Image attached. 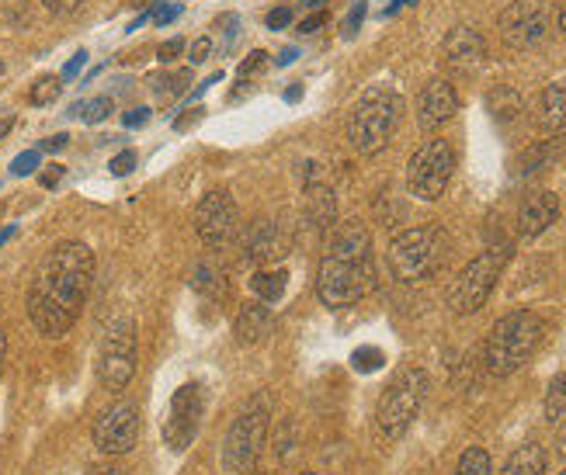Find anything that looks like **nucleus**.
<instances>
[{"instance_id": "f257e3e1", "label": "nucleus", "mask_w": 566, "mask_h": 475, "mask_svg": "<svg viewBox=\"0 0 566 475\" xmlns=\"http://www.w3.org/2000/svg\"><path fill=\"white\" fill-rule=\"evenodd\" d=\"M91 282H94V254L87 243L66 240L49 250L29 285V298H24L35 330L49 340L66 337L84 313Z\"/></svg>"}, {"instance_id": "f03ea898", "label": "nucleus", "mask_w": 566, "mask_h": 475, "mask_svg": "<svg viewBox=\"0 0 566 475\" xmlns=\"http://www.w3.org/2000/svg\"><path fill=\"white\" fill-rule=\"evenodd\" d=\"M379 285L373 264V236L361 222H344L331 236L327 257L316 267V295L331 309H348Z\"/></svg>"}, {"instance_id": "7ed1b4c3", "label": "nucleus", "mask_w": 566, "mask_h": 475, "mask_svg": "<svg viewBox=\"0 0 566 475\" xmlns=\"http://www.w3.org/2000/svg\"><path fill=\"white\" fill-rule=\"evenodd\" d=\"M543 334H546V323L538 313L532 309H518V313H507L494 323V330L486 337V347H483V365L490 374H504L518 371L535 351L538 344H543Z\"/></svg>"}, {"instance_id": "20e7f679", "label": "nucleus", "mask_w": 566, "mask_h": 475, "mask_svg": "<svg viewBox=\"0 0 566 475\" xmlns=\"http://www.w3.org/2000/svg\"><path fill=\"white\" fill-rule=\"evenodd\" d=\"M449 261V236L441 226H413L389 243V271L403 285L428 282Z\"/></svg>"}, {"instance_id": "39448f33", "label": "nucleus", "mask_w": 566, "mask_h": 475, "mask_svg": "<svg viewBox=\"0 0 566 475\" xmlns=\"http://www.w3.org/2000/svg\"><path fill=\"white\" fill-rule=\"evenodd\" d=\"M403 118V102L392 91H373L365 94L352 112L348 122V142L358 149L361 157H376L379 149L389 146L392 133Z\"/></svg>"}, {"instance_id": "423d86ee", "label": "nucleus", "mask_w": 566, "mask_h": 475, "mask_svg": "<svg viewBox=\"0 0 566 475\" xmlns=\"http://www.w3.org/2000/svg\"><path fill=\"white\" fill-rule=\"evenodd\" d=\"M268 413H272V399L258 395L230 423L227 441H223V468L230 475H248L261 462L264 444H268V423H272Z\"/></svg>"}, {"instance_id": "0eeeda50", "label": "nucleus", "mask_w": 566, "mask_h": 475, "mask_svg": "<svg viewBox=\"0 0 566 475\" xmlns=\"http://www.w3.org/2000/svg\"><path fill=\"white\" fill-rule=\"evenodd\" d=\"M511 261V246H486L470 264L459 271V278L449 288V306L455 316H473L486 306L490 292L497 288V278Z\"/></svg>"}, {"instance_id": "6e6552de", "label": "nucleus", "mask_w": 566, "mask_h": 475, "mask_svg": "<svg viewBox=\"0 0 566 475\" xmlns=\"http://www.w3.org/2000/svg\"><path fill=\"white\" fill-rule=\"evenodd\" d=\"M424 395H428V371L403 368L397 379L386 386V392L379 395V410H376L379 431L389 441L403 437L410 431V423L417 420V413H421Z\"/></svg>"}, {"instance_id": "1a4fd4ad", "label": "nucleus", "mask_w": 566, "mask_h": 475, "mask_svg": "<svg viewBox=\"0 0 566 475\" xmlns=\"http://www.w3.org/2000/svg\"><path fill=\"white\" fill-rule=\"evenodd\" d=\"M455 170V149L449 139H428L407 163V188L421 202H438Z\"/></svg>"}, {"instance_id": "9d476101", "label": "nucleus", "mask_w": 566, "mask_h": 475, "mask_svg": "<svg viewBox=\"0 0 566 475\" xmlns=\"http://www.w3.org/2000/svg\"><path fill=\"white\" fill-rule=\"evenodd\" d=\"M136 374V323L115 319L102 337L97 351V382L108 392H122Z\"/></svg>"}, {"instance_id": "9b49d317", "label": "nucleus", "mask_w": 566, "mask_h": 475, "mask_svg": "<svg viewBox=\"0 0 566 475\" xmlns=\"http://www.w3.org/2000/svg\"><path fill=\"white\" fill-rule=\"evenodd\" d=\"M501 39L507 49H535L553 24L549 0H514L501 11Z\"/></svg>"}, {"instance_id": "f8f14e48", "label": "nucleus", "mask_w": 566, "mask_h": 475, "mask_svg": "<svg viewBox=\"0 0 566 475\" xmlns=\"http://www.w3.org/2000/svg\"><path fill=\"white\" fill-rule=\"evenodd\" d=\"M195 233L209 250H223L240 236V209L230 191L216 188L195 205Z\"/></svg>"}, {"instance_id": "ddd939ff", "label": "nucleus", "mask_w": 566, "mask_h": 475, "mask_svg": "<svg viewBox=\"0 0 566 475\" xmlns=\"http://www.w3.org/2000/svg\"><path fill=\"white\" fill-rule=\"evenodd\" d=\"M139 441V407L129 399L112 403L94 423V447L108 458L129 455Z\"/></svg>"}, {"instance_id": "4468645a", "label": "nucleus", "mask_w": 566, "mask_h": 475, "mask_svg": "<svg viewBox=\"0 0 566 475\" xmlns=\"http://www.w3.org/2000/svg\"><path fill=\"white\" fill-rule=\"evenodd\" d=\"M206 416V389L199 382H185L175 399H170V410L164 420V441L175 447V452H185V447L195 441Z\"/></svg>"}, {"instance_id": "2eb2a0df", "label": "nucleus", "mask_w": 566, "mask_h": 475, "mask_svg": "<svg viewBox=\"0 0 566 475\" xmlns=\"http://www.w3.org/2000/svg\"><path fill=\"white\" fill-rule=\"evenodd\" d=\"M455 112H459V91L446 77L428 81L424 91H421V97H417V125H421L424 133H434Z\"/></svg>"}, {"instance_id": "dca6fc26", "label": "nucleus", "mask_w": 566, "mask_h": 475, "mask_svg": "<svg viewBox=\"0 0 566 475\" xmlns=\"http://www.w3.org/2000/svg\"><path fill=\"white\" fill-rule=\"evenodd\" d=\"M441 56H446V63L459 73H473L483 56H486V42L476 29H465V24H459V29H452L446 35V45H441Z\"/></svg>"}, {"instance_id": "f3484780", "label": "nucleus", "mask_w": 566, "mask_h": 475, "mask_svg": "<svg viewBox=\"0 0 566 475\" xmlns=\"http://www.w3.org/2000/svg\"><path fill=\"white\" fill-rule=\"evenodd\" d=\"M303 181H306V222L313 230H331L334 226V215H337V205H334V191L327 188V181L319 178L316 163H306L303 170Z\"/></svg>"}, {"instance_id": "a211bd4d", "label": "nucleus", "mask_w": 566, "mask_h": 475, "mask_svg": "<svg viewBox=\"0 0 566 475\" xmlns=\"http://www.w3.org/2000/svg\"><path fill=\"white\" fill-rule=\"evenodd\" d=\"M556 219H559V198L553 191H535L518 209V233L538 236V233H546Z\"/></svg>"}, {"instance_id": "6ab92c4d", "label": "nucleus", "mask_w": 566, "mask_h": 475, "mask_svg": "<svg viewBox=\"0 0 566 475\" xmlns=\"http://www.w3.org/2000/svg\"><path fill=\"white\" fill-rule=\"evenodd\" d=\"M285 254V236L279 233L275 222H254V226L243 233V261L248 264H268Z\"/></svg>"}, {"instance_id": "aec40b11", "label": "nucleus", "mask_w": 566, "mask_h": 475, "mask_svg": "<svg viewBox=\"0 0 566 475\" xmlns=\"http://www.w3.org/2000/svg\"><path fill=\"white\" fill-rule=\"evenodd\" d=\"M268 330H272V313H268L264 303L243 306L240 316H237V323H233V337H237V344H243V347H251V344L264 340Z\"/></svg>"}, {"instance_id": "412c9836", "label": "nucleus", "mask_w": 566, "mask_h": 475, "mask_svg": "<svg viewBox=\"0 0 566 475\" xmlns=\"http://www.w3.org/2000/svg\"><path fill=\"white\" fill-rule=\"evenodd\" d=\"M191 288L199 292L206 303H212V306H219L227 298V271L219 267L212 257H206V261H199L195 264V274H191Z\"/></svg>"}, {"instance_id": "4be33fe9", "label": "nucleus", "mask_w": 566, "mask_h": 475, "mask_svg": "<svg viewBox=\"0 0 566 475\" xmlns=\"http://www.w3.org/2000/svg\"><path fill=\"white\" fill-rule=\"evenodd\" d=\"M538 125L546 133H559L566 125V84H549L538 102Z\"/></svg>"}, {"instance_id": "5701e85b", "label": "nucleus", "mask_w": 566, "mask_h": 475, "mask_svg": "<svg viewBox=\"0 0 566 475\" xmlns=\"http://www.w3.org/2000/svg\"><path fill=\"white\" fill-rule=\"evenodd\" d=\"M501 475H546V447L543 444H522L518 452H514Z\"/></svg>"}, {"instance_id": "b1692460", "label": "nucleus", "mask_w": 566, "mask_h": 475, "mask_svg": "<svg viewBox=\"0 0 566 475\" xmlns=\"http://www.w3.org/2000/svg\"><path fill=\"white\" fill-rule=\"evenodd\" d=\"M486 108H490V115H494L501 125H507V122H514V118H522L525 102H522V94L514 91V87H497V91H490Z\"/></svg>"}, {"instance_id": "393cba45", "label": "nucleus", "mask_w": 566, "mask_h": 475, "mask_svg": "<svg viewBox=\"0 0 566 475\" xmlns=\"http://www.w3.org/2000/svg\"><path fill=\"white\" fill-rule=\"evenodd\" d=\"M188 84H191L188 70H181V73H154V77H150V91H154V97L160 105H170V102H178V97H185Z\"/></svg>"}, {"instance_id": "a878e982", "label": "nucleus", "mask_w": 566, "mask_h": 475, "mask_svg": "<svg viewBox=\"0 0 566 475\" xmlns=\"http://www.w3.org/2000/svg\"><path fill=\"white\" fill-rule=\"evenodd\" d=\"M285 285H289V274L282 267H275V271H258L254 274V292H258V298H261L264 306L279 303V298L285 295Z\"/></svg>"}, {"instance_id": "bb28decb", "label": "nucleus", "mask_w": 566, "mask_h": 475, "mask_svg": "<svg viewBox=\"0 0 566 475\" xmlns=\"http://www.w3.org/2000/svg\"><path fill=\"white\" fill-rule=\"evenodd\" d=\"M455 475H494V462L483 452V447H465Z\"/></svg>"}, {"instance_id": "cd10ccee", "label": "nucleus", "mask_w": 566, "mask_h": 475, "mask_svg": "<svg viewBox=\"0 0 566 475\" xmlns=\"http://www.w3.org/2000/svg\"><path fill=\"white\" fill-rule=\"evenodd\" d=\"M566 416V371H559L546 389V420H563Z\"/></svg>"}, {"instance_id": "c85d7f7f", "label": "nucleus", "mask_w": 566, "mask_h": 475, "mask_svg": "<svg viewBox=\"0 0 566 475\" xmlns=\"http://www.w3.org/2000/svg\"><path fill=\"white\" fill-rule=\"evenodd\" d=\"M112 97H94V102H84V105H73L70 115H81L87 125H97V122H105L112 115Z\"/></svg>"}, {"instance_id": "c756f323", "label": "nucleus", "mask_w": 566, "mask_h": 475, "mask_svg": "<svg viewBox=\"0 0 566 475\" xmlns=\"http://www.w3.org/2000/svg\"><path fill=\"white\" fill-rule=\"evenodd\" d=\"M63 94V77H42L32 87V105H53Z\"/></svg>"}, {"instance_id": "7c9ffc66", "label": "nucleus", "mask_w": 566, "mask_h": 475, "mask_svg": "<svg viewBox=\"0 0 566 475\" xmlns=\"http://www.w3.org/2000/svg\"><path fill=\"white\" fill-rule=\"evenodd\" d=\"M382 361H386V355L379 351V347H358V351L352 355V365L358 368V371H379L382 368Z\"/></svg>"}, {"instance_id": "2f4dec72", "label": "nucleus", "mask_w": 566, "mask_h": 475, "mask_svg": "<svg viewBox=\"0 0 566 475\" xmlns=\"http://www.w3.org/2000/svg\"><path fill=\"white\" fill-rule=\"evenodd\" d=\"M39 149H24L21 157H14V163H11V173L14 178H29V173H35V167H39Z\"/></svg>"}, {"instance_id": "473e14b6", "label": "nucleus", "mask_w": 566, "mask_h": 475, "mask_svg": "<svg viewBox=\"0 0 566 475\" xmlns=\"http://www.w3.org/2000/svg\"><path fill=\"white\" fill-rule=\"evenodd\" d=\"M87 0H42V8L49 11V14H56V18H63V14H73L77 8H84Z\"/></svg>"}, {"instance_id": "72a5a7b5", "label": "nucleus", "mask_w": 566, "mask_h": 475, "mask_svg": "<svg viewBox=\"0 0 566 475\" xmlns=\"http://www.w3.org/2000/svg\"><path fill=\"white\" fill-rule=\"evenodd\" d=\"M365 11H368V8H365V0H355V8L348 11V18H344V35H348V39H352V35L358 32V29H361V21H365Z\"/></svg>"}, {"instance_id": "f704fd0d", "label": "nucleus", "mask_w": 566, "mask_h": 475, "mask_svg": "<svg viewBox=\"0 0 566 475\" xmlns=\"http://www.w3.org/2000/svg\"><path fill=\"white\" fill-rule=\"evenodd\" d=\"M181 53H185V39H167V42L157 49V60H160V63H175Z\"/></svg>"}, {"instance_id": "c9c22d12", "label": "nucleus", "mask_w": 566, "mask_h": 475, "mask_svg": "<svg viewBox=\"0 0 566 475\" xmlns=\"http://www.w3.org/2000/svg\"><path fill=\"white\" fill-rule=\"evenodd\" d=\"M108 167H112L115 178H126V173H133V167H136V154H133V149H126V154H118Z\"/></svg>"}, {"instance_id": "e433bc0d", "label": "nucleus", "mask_w": 566, "mask_h": 475, "mask_svg": "<svg viewBox=\"0 0 566 475\" xmlns=\"http://www.w3.org/2000/svg\"><path fill=\"white\" fill-rule=\"evenodd\" d=\"M209 53H212V39H199V42H191V49H188V60H191V66L206 63V60H209Z\"/></svg>"}, {"instance_id": "4c0bfd02", "label": "nucleus", "mask_w": 566, "mask_h": 475, "mask_svg": "<svg viewBox=\"0 0 566 475\" xmlns=\"http://www.w3.org/2000/svg\"><path fill=\"white\" fill-rule=\"evenodd\" d=\"M264 60H268V56H264V53H261V49H258V53H251L248 60H243V63H240V70H237V77H240V81H248V77H251V73H258V70L264 66Z\"/></svg>"}, {"instance_id": "58836bf2", "label": "nucleus", "mask_w": 566, "mask_h": 475, "mask_svg": "<svg viewBox=\"0 0 566 475\" xmlns=\"http://www.w3.org/2000/svg\"><path fill=\"white\" fill-rule=\"evenodd\" d=\"M264 24H268V29H289V24H292V11L289 8H275V11H268V18H264Z\"/></svg>"}, {"instance_id": "ea45409f", "label": "nucleus", "mask_w": 566, "mask_h": 475, "mask_svg": "<svg viewBox=\"0 0 566 475\" xmlns=\"http://www.w3.org/2000/svg\"><path fill=\"white\" fill-rule=\"evenodd\" d=\"M327 24V14L324 11H316V14H310V18H303L300 21V35H313V32H319Z\"/></svg>"}, {"instance_id": "a19ab883", "label": "nucleus", "mask_w": 566, "mask_h": 475, "mask_svg": "<svg viewBox=\"0 0 566 475\" xmlns=\"http://www.w3.org/2000/svg\"><path fill=\"white\" fill-rule=\"evenodd\" d=\"M146 122H150V112L146 108H133V112H126V118H122L126 129H139V125H146Z\"/></svg>"}, {"instance_id": "79ce46f5", "label": "nucleus", "mask_w": 566, "mask_h": 475, "mask_svg": "<svg viewBox=\"0 0 566 475\" xmlns=\"http://www.w3.org/2000/svg\"><path fill=\"white\" fill-rule=\"evenodd\" d=\"M84 63H87V53H77V56H73L66 66H63V73H60V77L63 81H73V77H77V73L84 70Z\"/></svg>"}, {"instance_id": "37998d69", "label": "nucleus", "mask_w": 566, "mask_h": 475, "mask_svg": "<svg viewBox=\"0 0 566 475\" xmlns=\"http://www.w3.org/2000/svg\"><path fill=\"white\" fill-rule=\"evenodd\" d=\"M181 14V4H167V8H160V11H154V21H157V29H164V24H170Z\"/></svg>"}, {"instance_id": "c03bdc74", "label": "nucleus", "mask_w": 566, "mask_h": 475, "mask_svg": "<svg viewBox=\"0 0 566 475\" xmlns=\"http://www.w3.org/2000/svg\"><path fill=\"white\" fill-rule=\"evenodd\" d=\"M87 475H129V472L122 465H115V462H102V465H91Z\"/></svg>"}, {"instance_id": "a18cd8bd", "label": "nucleus", "mask_w": 566, "mask_h": 475, "mask_svg": "<svg viewBox=\"0 0 566 475\" xmlns=\"http://www.w3.org/2000/svg\"><path fill=\"white\" fill-rule=\"evenodd\" d=\"M216 24L227 32V42H233V35H237V29H240V18H237V14H223Z\"/></svg>"}, {"instance_id": "49530a36", "label": "nucleus", "mask_w": 566, "mask_h": 475, "mask_svg": "<svg viewBox=\"0 0 566 475\" xmlns=\"http://www.w3.org/2000/svg\"><path fill=\"white\" fill-rule=\"evenodd\" d=\"M66 139H70V136H63V133H60V136H49V139L42 142V149H45V154H60V149L66 146Z\"/></svg>"}, {"instance_id": "de8ad7c7", "label": "nucleus", "mask_w": 566, "mask_h": 475, "mask_svg": "<svg viewBox=\"0 0 566 475\" xmlns=\"http://www.w3.org/2000/svg\"><path fill=\"white\" fill-rule=\"evenodd\" d=\"M14 129V112H0V139Z\"/></svg>"}, {"instance_id": "09e8293b", "label": "nucleus", "mask_w": 566, "mask_h": 475, "mask_svg": "<svg viewBox=\"0 0 566 475\" xmlns=\"http://www.w3.org/2000/svg\"><path fill=\"white\" fill-rule=\"evenodd\" d=\"M63 178V167H53V170H49V173H42V188H53L56 181Z\"/></svg>"}, {"instance_id": "8fccbe9b", "label": "nucleus", "mask_w": 566, "mask_h": 475, "mask_svg": "<svg viewBox=\"0 0 566 475\" xmlns=\"http://www.w3.org/2000/svg\"><path fill=\"white\" fill-rule=\"evenodd\" d=\"M410 4H417V0H392V4H389L382 14H386V18H392V14H397L400 8H410Z\"/></svg>"}, {"instance_id": "3c124183", "label": "nucleus", "mask_w": 566, "mask_h": 475, "mask_svg": "<svg viewBox=\"0 0 566 475\" xmlns=\"http://www.w3.org/2000/svg\"><path fill=\"white\" fill-rule=\"evenodd\" d=\"M292 60H300V53H295V49H282V53H279V66H289Z\"/></svg>"}, {"instance_id": "603ef678", "label": "nucleus", "mask_w": 566, "mask_h": 475, "mask_svg": "<svg viewBox=\"0 0 566 475\" xmlns=\"http://www.w3.org/2000/svg\"><path fill=\"white\" fill-rule=\"evenodd\" d=\"M4 361H8V334L0 330V371H4Z\"/></svg>"}, {"instance_id": "864d4df0", "label": "nucleus", "mask_w": 566, "mask_h": 475, "mask_svg": "<svg viewBox=\"0 0 566 475\" xmlns=\"http://www.w3.org/2000/svg\"><path fill=\"white\" fill-rule=\"evenodd\" d=\"M300 97H303V87H300V84L285 91V102H289V105H295V102H300Z\"/></svg>"}, {"instance_id": "5fc2aeb1", "label": "nucleus", "mask_w": 566, "mask_h": 475, "mask_svg": "<svg viewBox=\"0 0 566 475\" xmlns=\"http://www.w3.org/2000/svg\"><path fill=\"white\" fill-rule=\"evenodd\" d=\"M556 21H559V32L566 35V0H559V11H556Z\"/></svg>"}, {"instance_id": "6e6d98bb", "label": "nucleus", "mask_w": 566, "mask_h": 475, "mask_svg": "<svg viewBox=\"0 0 566 475\" xmlns=\"http://www.w3.org/2000/svg\"><path fill=\"white\" fill-rule=\"evenodd\" d=\"M556 444H559V455L566 458V423H563V431H559V441H556Z\"/></svg>"}, {"instance_id": "4d7b16f0", "label": "nucleus", "mask_w": 566, "mask_h": 475, "mask_svg": "<svg viewBox=\"0 0 566 475\" xmlns=\"http://www.w3.org/2000/svg\"><path fill=\"white\" fill-rule=\"evenodd\" d=\"M303 4H306V8H313V11H319V8L327 4V0H303Z\"/></svg>"}, {"instance_id": "13d9d810", "label": "nucleus", "mask_w": 566, "mask_h": 475, "mask_svg": "<svg viewBox=\"0 0 566 475\" xmlns=\"http://www.w3.org/2000/svg\"><path fill=\"white\" fill-rule=\"evenodd\" d=\"M14 236V230H4V233H0V243H8Z\"/></svg>"}, {"instance_id": "bf43d9fd", "label": "nucleus", "mask_w": 566, "mask_h": 475, "mask_svg": "<svg viewBox=\"0 0 566 475\" xmlns=\"http://www.w3.org/2000/svg\"><path fill=\"white\" fill-rule=\"evenodd\" d=\"M295 475H319V472H295Z\"/></svg>"}, {"instance_id": "052dcab7", "label": "nucleus", "mask_w": 566, "mask_h": 475, "mask_svg": "<svg viewBox=\"0 0 566 475\" xmlns=\"http://www.w3.org/2000/svg\"><path fill=\"white\" fill-rule=\"evenodd\" d=\"M559 475H566V468H563V472H559Z\"/></svg>"}, {"instance_id": "680f3d73", "label": "nucleus", "mask_w": 566, "mask_h": 475, "mask_svg": "<svg viewBox=\"0 0 566 475\" xmlns=\"http://www.w3.org/2000/svg\"><path fill=\"white\" fill-rule=\"evenodd\" d=\"M248 475H254V472H248Z\"/></svg>"}]
</instances>
